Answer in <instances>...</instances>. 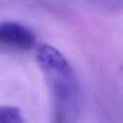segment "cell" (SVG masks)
I'll return each instance as SVG.
<instances>
[{
    "label": "cell",
    "instance_id": "obj_1",
    "mask_svg": "<svg viewBox=\"0 0 123 123\" xmlns=\"http://www.w3.org/2000/svg\"><path fill=\"white\" fill-rule=\"evenodd\" d=\"M36 60L49 90L51 123H77L80 90L72 66L58 49L48 44L37 47Z\"/></svg>",
    "mask_w": 123,
    "mask_h": 123
},
{
    "label": "cell",
    "instance_id": "obj_3",
    "mask_svg": "<svg viewBox=\"0 0 123 123\" xmlns=\"http://www.w3.org/2000/svg\"><path fill=\"white\" fill-rule=\"evenodd\" d=\"M0 123H23V116L15 107H0Z\"/></svg>",
    "mask_w": 123,
    "mask_h": 123
},
{
    "label": "cell",
    "instance_id": "obj_2",
    "mask_svg": "<svg viewBox=\"0 0 123 123\" xmlns=\"http://www.w3.org/2000/svg\"><path fill=\"white\" fill-rule=\"evenodd\" d=\"M36 43V35L28 27L13 21L0 23L1 45L13 50L28 51L33 49Z\"/></svg>",
    "mask_w": 123,
    "mask_h": 123
}]
</instances>
